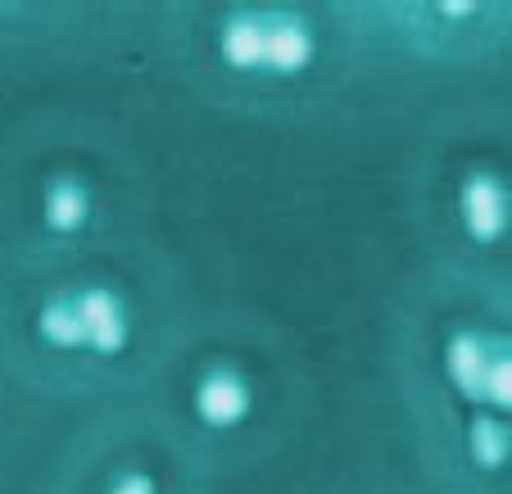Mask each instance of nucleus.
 I'll list each match as a JSON object with an SVG mask.
<instances>
[{
    "label": "nucleus",
    "mask_w": 512,
    "mask_h": 494,
    "mask_svg": "<svg viewBox=\"0 0 512 494\" xmlns=\"http://www.w3.org/2000/svg\"><path fill=\"white\" fill-rule=\"evenodd\" d=\"M150 232L145 182L118 141L37 127L0 155V254H68Z\"/></svg>",
    "instance_id": "nucleus-5"
},
{
    "label": "nucleus",
    "mask_w": 512,
    "mask_h": 494,
    "mask_svg": "<svg viewBox=\"0 0 512 494\" xmlns=\"http://www.w3.org/2000/svg\"><path fill=\"white\" fill-rule=\"evenodd\" d=\"M417 227L426 263H512V141L445 136L417 168Z\"/></svg>",
    "instance_id": "nucleus-6"
},
{
    "label": "nucleus",
    "mask_w": 512,
    "mask_h": 494,
    "mask_svg": "<svg viewBox=\"0 0 512 494\" xmlns=\"http://www.w3.org/2000/svg\"><path fill=\"white\" fill-rule=\"evenodd\" d=\"M209 476L254 467L295 427V363L263 322L191 318L145 390Z\"/></svg>",
    "instance_id": "nucleus-4"
},
{
    "label": "nucleus",
    "mask_w": 512,
    "mask_h": 494,
    "mask_svg": "<svg viewBox=\"0 0 512 494\" xmlns=\"http://www.w3.org/2000/svg\"><path fill=\"white\" fill-rule=\"evenodd\" d=\"M168 64L218 105L309 109L363 73L345 5L223 0L150 10Z\"/></svg>",
    "instance_id": "nucleus-3"
},
{
    "label": "nucleus",
    "mask_w": 512,
    "mask_h": 494,
    "mask_svg": "<svg viewBox=\"0 0 512 494\" xmlns=\"http://www.w3.org/2000/svg\"><path fill=\"white\" fill-rule=\"evenodd\" d=\"M363 64L381 68H490L512 59V0H349Z\"/></svg>",
    "instance_id": "nucleus-8"
},
{
    "label": "nucleus",
    "mask_w": 512,
    "mask_h": 494,
    "mask_svg": "<svg viewBox=\"0 0 512 494\" xmlns=\"http://www.w3.org/2000/svg\"><path fill=\"white\" fill-rule=\"evenodd\" d=\"M182 272L150 232L68 254H0V368L55 404H127L191 327Z\"/></svg>",
    "instance_id": "nucleus-1"
},
{
    "label": "nucleus",
    "mask_w": 512,
    "mask_h": 494,
    "mask_svg": "<svg viewBox=\"0 0 512 494\" xmlns=\"http://www.w3.org/2000/svg\"><path fill=\"white\" fill-rule=\"evenodd\" d=\"M408 445L435 494H512V263H426L386 322Z\"/></svg>",
    "instance_id": "nucleus-2"
},
{
    "label": "nucleus",
    "mask_w": 512,
    "mask_h": 494,
    "mask_svg": "<svg viewBox=\"0 0 512 494\" xmlns=\"http://www.w3.org/2000/svg\"><path fill=\"white\" fill-rule=\"evenodd\" d=\"M213 476L150 399L105 408L59 454L46 494H209Z\"/></svg>",
    "instance_id": "nucleus-7"
}]
</instances>
